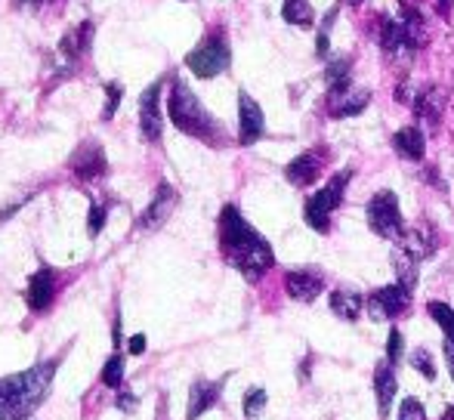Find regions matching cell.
<instances>
[{
    "mask_svg": "<svg viewBox=\"0 0 454 420\" xmlns=\"http://www.w3.org/2000/svg\"><path fill=\"white\" fill-rule=\"evenodd\" d=\"M56 377V359L37 362L22 374L0 377V420H28L47 399Z\"/></svg>",
    "mask_w": 454,
    "mask_h": 420,
    "instance_id": "cell-2",
    "label": "cell"
},
{
    "mask_svg": "<svg viewBox=\"0 0 454 420\" xmlns=\"http://www.w3.org/2000/svg\"><path fill=\"white\" fill-rule=\"evenodd\" d=\"M53 297H56V276H53V269H37L35 276H31V282H28V307H31V313H43V309L53 303Z\"/></svg>",
    "mask_w": 454,
    "mask_h": 420,
    "instance_id": "cell-20",
    "label": "cell"
},
{
    "mask_svg": "<svg viewBox=\"0 0 454 420\" xmlns=\"http://www.w3.org/2000/svg\"><path fill=\"white\" fill-rule=\"evenodd\" d=\"M325 84H328V99L353 90V59L349 56H331L328 68H325Z\"/></svg>",
    "mask_w": 454,
    "mask_h": 420,
    "instance_id": "cell-19",
    "label": "cell"
},
{
    "mask_svg": "<svg viewBox=\"0 0 454 420\" xmlns=\"http://www.w3.org/2000/svg\"><path fill=\"white\" fill-rule=\"evenodd\" d=\"M393 368L395 365H389L387 359L377 362V368H374V399H377V411H380V417L389 415V408H393V402H395V390H399Z\"/></svg>",
    "mask_w": 454,
    "mask_h": 420,
    "instance_id": "cell-18",
    "label": "cell"
},
{
    "mask_svg": "<svg viewBox=\"0 0 454 420\" xmlns=\"http://www.w3.org/2000/svg\"><path fill=\"white\" fill-rule=\"evenodd\" d=\"M127 349H130L133 355H143L145 353V334H133L130 343H127Z\"/></svg>",
    "mask_w": 454,
    "mask_h": 420,
    "instance_id": "cell-38",
    "label": "cell"
},
{
    "mask_svg": "<svg viewBox=\"0 0 454 420\" xmlns=\"http://www.w3.org/2000/svg\"><path fill=\"white\" fill-rule=\"evenodd\" d=\"M263 133H266L263 108H260V103L251 97V93L241 90L239 93V143L254 145L263 139Z\"/></svg>",
    "mask_w": 454,
    "mask_h": 420,
    "instance_id": "cell-11",
    "label": "cell"
},
{
    "mask_svg": "<svg viewBox=\"0 0 454 420\" xmlns=\"http://www.w3.org/2000/svg\"><path fill=\"white\" fill-rule=\"evenodd\" d=\"M285 291L291 300L297 303H312L322 297L325 291V276L318 269H291L285 276Z\"/></svg>",
    "mask_w": 454,
    "mask_h": 420,
    "instance_id": "cell-13",
    "label": "cell"
},
{
    "mask_svg": "<svg viewBox=\"0 0 454 420\" xmlns=\"http://www.w3.org/2000/svg\"><path fill=\"white\" fill-rule=\"evenodd\" d=\"M445 362H449V374H451V380H454V334H445Z\"/></svg>",
    "mask_w": 454,
    "mask_h": 420,
    "instance_id": "cell-37",
    "label": "cell"
},
{
    "mask_svg": "<svg viewBox=\"0 0 454 420\" xmlns=\"http://www.w3.org/2000/svg\"><path fill=\"white\" fill-rule=\"evenodd\" d=\"M411 365H414V371H418L420 377L436 380V365H433V355L427 353V349H414V353H411Z\"/></svg>",
    "mask_w": 454,
    "mask_h": 420,
    "instance_id": "cell-31",
    "label": "cell"
},
{
    "mask_svg": "<svg viewBox=\"0 0 454 420\" xmlns=\"http://www.w3.org/2000/svg\"><path fill=\"white\" fill-rule=\"evenodd\" d=\"M309 365H312V355H306V359L300 362V380H309Z\"/></svg>",
    "mask_w": 454,
    "mask_h": 420,
    "instance_id": "cell-39",
    "label": "cell"
},
{
    "mask_svg": "<svg viewBox=\"0 0 454 420\" xmlns=\"http://www.w3.org/2000/svg\"><path fill=\"white\" fill-rule=\"evenodd\" d=\"M106 216H108L106 205L93 201V205H90V214H87V232H90V238H96V235L102 232V226H106Z\"/></svg>",
    "mask_w": 454,
    "mask_h": 420,
    "instance_id": "cell-33",
    "label": "cell"
},
{
    "mask_svg": "<svg viewBox=\"0 0 454 420\" xmlns=\"http://www.w3.org/2000/svg\"><path fill=\"white\" fill-rule=\"evenodd\" d=\"M414 118L420 124H427L430 130H436L439 121H442V112H445V93L439 87H424V90L414 93Z\"/></svg>",
    "mask_w": 454,
    "mask_h": 420,
    "instance_id": "cell-17",
    "label": "cell"
},
{
    "mask_svg": "<svg viewBox=\"0 0 454 420\" xmlns=\"http://www.w3.org/2000/svg\"><path fill=\"white\" fill-rule=\"evenodd\" d=\"M337 12H340V6H334L331 12H325L322 25H318V35H316V56L318 59H331V28H334V22H337Z\"/></svg>",
    "mask_w": 454,
    "mask_h": 420,
    "instance_id": "cell-28",
    "label": "cell"
},
{
    "mask_svg": "<svg viewBox=\"0 0 454 420\" xmlns=\"http://www.w3.org/2000/svg\"><path fill=\"white\" fill-rule=\"evenodd\" d=\"M377 43H380L387 62L399 74H405L408 68H411L418 47H414V43L405 37V28H402L395 16H387V12H383V16H377Z\"/></svg>",
    "mask_w": 454,
    "mask_h": 420,
    "instance_id": "cell-7",
    "label": "cell"
},
{
    "mask_svg": "<svg viewBox=\"0 0 454 420\" xmlns=\"http://www.w3.org/2000/svg\"><path fill=\"white\" fill-rule=\"evenodd\" d=\"M395 247L411 253V257L420 263V260H430L433 253H436L439 238H436V232H433V226H405V232H402V238L395 241Z\"/></svg>",
    "mask_w": 454,
    "mask_h": 420,
    "instance_id": "cell-16",
    "label": "cell"
},
{
    "mask_svg": "<svg viewBox=\"0 0 454 420\" xmlns=\"http://www.w3.org/2000/svg\"><path fill=\"white\" fill-rule=\"evenodd\" d=\"M420 176H424V183H430V186H436L439 192H442V189H445V183L439 180V170L433 167V164H427V167H424V174H420Z\"/></svg>",
    "mask_w": 454,
    "mask_h": 420,
    "instance_id": "cell-36",
    "label": "cell"
},
{
    "mask_svg": "<svg viewBox=\"0 0 454 420\" xmlns=\"http://www.w3.org/2000/svg\"><path fill=\"white\" fill-rule=\"evenodd\" d=\"M364 216H368V229L377 238L399 241L402 232H405L399 198H395V192H389V189H380V192L371 195L368 207H364Z\"/></svg>",
    "mask_w": 454,
    "mask_h": 420,
    "instance_id": "cell-5",
    "label": "cell"
},
{
    "mask_svg": "<svg viewBox=\"0 0 454 420\" xmlns=\"http://www.w3.org/2000/svg\"><path fill=\"white\" fill-rule=\"evenodd\" d=\"M168 114L174 121V127L185 136H195L207 145H223L226 136H223V127L216 124V118L201 105V99L189 90L185 81H174L170 87V99H168Z\"/></svg>",
    "mask_w": 454,
    "mask_h": 420,
    "instance_id": "cell-3",
    "label": "cell"
},
{
    "mask_svg": "<svg viewBox=\"0 0 454 420\" xmlns=\"http://www.w3.org/2000/svg\"><path fill=\"white\" fill-rule=\"evenodd\" d=\"M68 167H72V174L78 176V180H84V183L99 180V176L108 170L106 152H102V145L96 143V139H87V143L81 145V149L72 155V161H68Z\"/></svg>",
    "mask_w": 454,
    "mask_h": 420,
    "instance_id": "cell-12",
    "label": "cell"
},
{
    "mask_svg": "<svg viewBox=\"0 0 454 420\" xmlns=\"http://www.w3.org/2000/svg\"><path fill=\"white\" fill-rule=\"evenodd\" d=\"M118 405H121L124 411H133V405H137V402H133V396H121V399H118Z\"/></svg>",
    "mask_w": 454,
    "mask_h": 420,
    "instance_id": "cell-40",
    "label": "cell"
},
{
    "mask_svg": "<svg viewBox=\"0 0 454 420\" xmlns=\"http://www.w3.org/2000/svg\"><path fill=\"white\" fill-rule=\"evenodd\" d=\"M393 149L399 158H405V161H420L424 158V149H427V136L420 127L408 124L402 127V130L393 133Z\"/></svg>",
    "mask_w": 454,
    "mask_h": 420,
    "instance_id": "cell-22",
    "label": "cell"
},
{
    "mask_svg": "<svg viewBox=\"0 0 454 420\" xmlns=\"http://www.w3.org/2000/svg\"><path fill=\"white\" fill-rule=\"evenodd\" d=\"M16 6H31V4H41V0H12Z\"/></svg>",
    "mask_w": 454,
    "mask_h": 420,
    "instance_id": "cell-42",
    "label": "cell"
},
{
    "mask_svg": "<svg viewBox=\"0 0 454 420\" xmlns=\"http://www.w3.org/2000/svg\"><path fill=\"white\" fill-rule=\"evenodd\" d=\"M399 420H427V411L418 399H405L399 408Z\"/></svg>",
    "mask_w": 454,
    "mask_h": 420,
    "instance_id": "cell-35",
    "label": "cell"
},
{
    "mask_svg": "<svg viewBox=\"0 0 454 420\" xmlns=\"http://www.w3.org/2000/svg\"><path fill=\"white\" fill-rule=\"evenodd\" d=\"M102 384L112 386V390H121V384H124V355L121 353L106 359V365H102Z\"/></svg>",
    "mask_w": 454,
    "mask_h": 420,
    "instance_id": "cell-29",
    "label": "cell"
},
{
    "mask_svg": "<svg viewBox=\"0 0 454 420\" xmlns=\"http://www.w3.org/2000/svg\"><path fill=\"white\" fill-rule=\"evenodd\" d=\"M266 402H270V396H266L263 386H251V390L245 393V417L260 420V415L266 411Z\"/></svg>",
    "mask_w": 454,
    "mask_h": 420,
    "instance_id": "cell-30",
    "label": "cell"
},
{
    "mask_svg": "<svg viewBox=\"0 0 454 420\" xmlns=\"http://www.w3.org/2000/svg\"><path fill=\"white\" fill-rule=\"evenodd\" d=\"M442 420H454V408H449V411H445V417Z\"/></svg>",
    "mask_w": 454,
    "mask_h": 420,
    "instance_id": "cell-44",
    "label": "cell"
},
{
    "mask_svg": "<svg viewBox=\"0 0 454 420\" xmlns=\"http://www.w3.org/2000/svg\"><path fill=\"white\" fill-rule=\"evenodd\" d=\"M121 97H124V87L121 84H106V108H102V118L112 121L114 108L121 105Z\"/></svg>",
    "mask_w": 454,
    "mask_h": 420,
    "instance_id": "cell-34",
    "label": "cell"
},
{
    "mask_svg": "<svg viewBox=\"0 0 454 420\" xmlns=\"http://www.w3.org/2000/svg\"><path fill=\"white\" fill-rule=\"evenodd\" d=\"M402 353H405V337L399 328H389V340H387V362L389 365H399Z\"/></svg>",
    "mask_w": 454,
    "mask_h": 420,
    "instance_id": "cell-32",
    "label": "cell"
},
{
    "mask_svg": "<svg viewBox=\"0 0 454 420\" xmlns=\"http://www.w3.org/2000/svg\"><path fill=\"white\" fill-rule=\"evenodd\" d=\"M395 19H399V25L405 28V37L414 43V47H424L427 43V22L424 16H420V10H414L411 4H405V0H399L395 4Z\"/></svg>",
    "mask_w": 454,
    "mask_h": 420,
    "instance_id": "cell-24",
    "label": "cell"
},
{
    "mask_svg": "<svg viewBox=\"0 0 454 420\" xmlns=\"http://www.w3.org/2000/svg\"><path fill=\"white\" fill-rule=\"evenodd\" d=\"M411 307V291L402 288V284H387V288H377L368 297V318L371 322H389V318L402 315Z\"/></svg>",
    "mask_w": 454,
    "mask_h": 420,
    "instance_id": "cell-8",
    "label": "cell"
},
{
    "mask_svg": "<svg viewBox=\"0 0 454 420\" xmlns=\"http://www.w3.org/2000/svg\"><path fill=\"white\" fill-rule=\"evenodd\" d=\"M185 66H189V72L195 74V78H204V81L223 74L232 66V50H229L226 37H223L220 31L207 35L189 56H185Z\"/></svg>",
    "mask_w": 454,
    "mask_h": 420,
    "instance_id": "cell-6",
    "label": "cell"
},
{
    "mask_svg": "<svg viewBox=\"0 0 454 420\" xmlns=\"http://www.w3.org/2000/svg\"><path fill=\"white\" fill-rule=\"evenodd\" d=\"M368 105H371V90H364V87H353V90H347L343 97L328 99V114L334 121L356 118V114H362Z\"/></svg>",
    "mask_w": 454,
    "mask_h": 420,
    "instance_id": "cell-21",
    "label": "cell"
},
{
    "mask_svg": "<svg viewBox=\"0 0 454 420\" xmlns=\"http://www.w3.org/2000/svg\"><path fill=\"white\" fill-rule=\"evenodd\" d=\"M281 19L287 25H297V28H309L316 22V10H312L309 0H285L281 4Z\"/></svg>",
    "mask_w": 454,
    "mask_h": 420,
    "instance_id": "cell-27",
    "label": "cell"
},
{
    "mask_svg": "<svg viewBox=\"0 0 454 420\" xmlns=\"http://www.w3.org/2000/svg\"><path fill=\"white\" fill-rule=\"evenodd\" d=\"M220 251L232 269H239L247 282H260L275 266L272 247L235 205L220 210Z\"/></svg>",
    "mask_w": 454,
    "mask_h": 420,
    "instance_id": "cell-1",
    "label": "cell"
},
{
    "mask_svg": "<svg viewBox=\"0 0 454 420\" xmlns=\"http://www.w3.org/2000/svg\"><path fill=\"white\" fill-rule=\"evenodd\" d=\"M322 170H325V152L322 149H309V152H303V155H297L291 164H287L285 176H287V183H291V186L306 189V186H312L318 176H322Z\"/></svg>",
    "mask_w": 454,
    "mask_h": 420,
    "instance_id": "cell-14",
    "label": "cell"
},
{
    "mask_svg": "<svg viewBox=\"0 0 454 420\" xmlns=\"http://www.w3.org/2000/svg\"><path fill=\"white\" fill-rule=\"evenodd\" d=\"M223 380H195L189 390V405H185V420H198L201 415H207L216 402H220V393H223Z\"/></svg>",
    "mask_w": 454,
    "mask_h": 420,
    "instance_id": "cell-15",
    "label": "cell"
},
{
    "mask_svg": "<svg viewBox=\"0 0 454 420\" xmlns=\"http://www.w3.org/2000/svg\"><path fill=\"white\" fill-rule=\"evenodd\" d=\"M176 201H180L176 189L170 186V183H161V186L155 189V198L149 201V207L139 214V220H137L139 232H155V229H161L164 222H168V216L174 214Z\"/></svg>",
    "mask_w": 454,
    "mask_h": 420,
    "instance_id": "cell-10",
    "label": "cell"
},
{
    "mask_svg": "<svg viewBox=\"0 0 454 420\" xmlns=\"http://www.w3.org/2000/svg\"><path fill=\"white\" fill-rule=\"evenodd\" d=\"M349 180H353V167L334 174L328 180V186H322L316 195H309V198H306V205H303L306 226L316 229V232H322V235L328 232V229H331V214L343 205V195H347Z\"/></svg>",
    "mask_w": 454,
    "mask_h": 420,
    "instance_id": "cell-4",
    "label": "cell"
},
{
    "mask_svg": "<svg viewBox=\"0 0 454 420\" xmlns=\"http://www.w3.org/2000/svg\"><path fill=\"white\" fill-rule=\"evenodd\" d=\"M90 37H93V22H84V25H78L74 31H68L66 37H62V43H59V53L66 56V59H81V56L90 50Z\"/></svg>",
    "mask_w": 454,
    "mask_h": 420,
    "instance_id": "cell-25",
    "label": "cell"
},
{
    "mask_svg": "<svg viewBox=\"0 0 454 420\" xmlns=\"http://www.w3.org/2000/svg\"><path fill=\"white\" fill-rule=\"evenodd\" d=\"M439 4V12H442V16H449V10H451V0H436Z\"/></svg>",
    "mask_w": 454,
    "mask_h": 420,
    "instance_id": "cell-41",
    "label": "cell"
},
{
    "mask_svg": "<svg viewBox=\"0 0 454 420\" xmlns=\"http://www.w3.org/2000/svg\"><path fill=\"white\" fill-rule=\"evenodd\" d=\"M161 87L164 81H155L152 87H145V93L139 97V133L149 143H161L164 118H161Z\"/></svg>",
    "mask_w": 454,
    "mask_h": 420,
    "instance_id": "cell-9",
    "label": "cell"
},
{
    "mask_svg": "<svg viewBox=\"0 0 454 420\" xmlns=\"http://www.w3.org/2000/svg\"><path fill=\"white\" fill-rule=\"evenodd\" d=\"M343 4H349V6H359V4H364V0H343Z\"/></svg>",
    "mask_w": 454,
    "mask_h": 420,
    "instance_id": "cell-43",
    "label": "cell"
},
{
    "mask_svg": "<svg viewBox=\"0 0 454 420\" xmlns=\"http://www.w3.org/2000/svg\"><path fill=\"white\" fill-rule=\"evenodd\" d=\"M331 313L337 318H343V322H356V318L362 315V309L368 307V297H362L359 291L353 288H337L331 291Z\"/></svg>",
    "mask_w": 454,
    "mask_h": 420,
    "instance_id": "cell-23",
    "label": "cell"
},
{
    "mask_svg": "<svg viewBox=\"0 0 454 420\" xmlns=\"http://www.w3.org/2000/svg\"><path fill=\"white\" fill-rule=\"evenodd\" d=\"M393 269H395V284H402V288H408V291L418 288V260H414L411 253H405L402 247H395L393 251Z\"/></svg>",
    "mask_w": 454,
    "mask_h": 420,
    "instance_id": "cell-26",
    "label": "cell"
}]
</instances>
